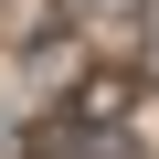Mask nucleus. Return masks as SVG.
Here are the masks:
<instances>
[{
  "label": "nucleus",
  "mask_w": 159,
  "mask_h": 159,
  "mask_svg": "<svg viewBox=\"0 0 159 159\" xmlns=\"http://www.w3.org/2000/svg\"><path fill=\"white\" fill-rule=\"evenodd\" d=\"M74 11H117V21H127V11H138V0H74Z\"/></svg>",
  "instance_id": "nucleus-1"
}]
</instances>
